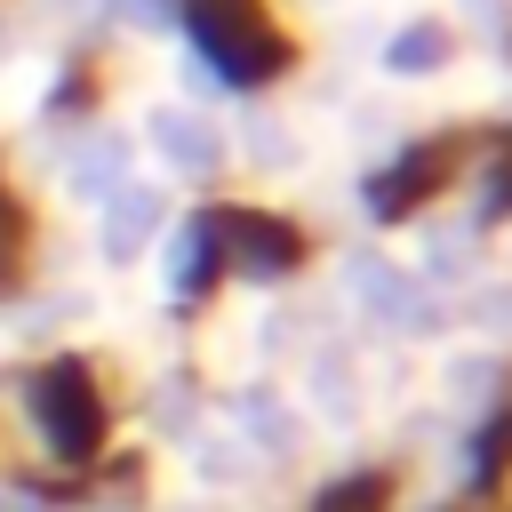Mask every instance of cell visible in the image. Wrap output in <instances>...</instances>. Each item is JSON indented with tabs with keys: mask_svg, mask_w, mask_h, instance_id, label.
Wrapping results in <instances>:
<instances>
[{
	"mask_svg": "<svg viewBox=\"0 0 512 512\" xmlns=\"http://www.w3.org/2000/svg\"><path fill=\"white\" fill-rule=\"evenodd\" d=\"M200 472H208V480H232L240 456H232V448H200Z\"/></svg>",
	"mask_w": 512,
	"mask_h": 512,
	"instance_id": "obj_8",
	"label": "cell"
},
{
	"mask_svg": "<svg viewBox=\"0 0 512 512\" xmlns=\"http://www.w3.org/2000/svg\"><path fill=\"white\" fill-rule=\"evenodd\" d=\"M248 152H256V160H280V168H288V160H296V136H288L280 120H256V128H248Z\"/></svg>",
	"mask_w": 512,
	"mask_h": 512,
	"instance_id": "obj_6",
	"label": "cell"
},
{
	"mask_svg": "<svg viewBox=\"0 0 512 512\" xmlns=\"http://www.w3.org/2000/svg\"><path fill=\"white\" fill-rule=\"evenodd\" d=\"M112 168H120V136H88V152L72 160V192L104 200V192H112Z\"/></svg>",
	"mask_w": 512,
	"mask_h": 512,
	"instance_id": "obj_5",
	"label": "cell"
},
{
	"mask_svg": "<svg viewBox=\"0 0 512 512\" xmlns=\"http://www.w3.org/2000/svg\"><path fill=\"white\" fill-rule=\"evenodd\" d=\"M152 232H160V192H112V208H104V256H136V248H152Z\"/></svg>",
	"mask_w": 512,
	"mask_h": 512,
	"instance_id": "obj_1",
	"label": "cell"
},
{
	"mask_svg": "<svg viewBox=\"0 0 512 512\" xmlns=\"http://www.w3.org/2000/svg\"><path fill=\"white\" fill-rule=\"evenodd\" d=\"M448 64V32L440 24H400L392 40H384V72H400V80H424V72H440Z\"/></svg>",
	"mask_w": 512,
	"mask_h": 512,
	"instance_id": "obj_3",
	"label": "cell"
},
{
	"mask_svg": "<svg viewBox=\"0 0 512 512\" xmlns=\"http://www.w3.org/2000/svg\"><path fill=\"white\" fill-rule=\"evenodd\" d=\"M344 272L360 280L368 320H424V304H416V280H408V272H392V264H376V256H352Z\"/></svg>",
	"mask_w": 512,
	"mask_h": 512,
	"instance_id": "obj_2",
	"label": "cell"
},
{
	"mask_svg": "<svg viewBox=\"0 0 512 512\" xmlns=\"http://www.w3.org/2000/svg\"><path fill=\"white\" fill-rule=\"evenodd\" d=\"M472 320L496 328V336H512V288H480V296H472Z\"/></svg>",
	"mask_w": 512,
	"mask_h": 512,
	"instance_id": "obj_7",
	"label": "cell"
},
{
	"mask_svg": "<svg viewBox=\"0 0 512 512\" xmlns=\"http://www.w3.org/2000/svg\"><path fill=\"white\" fill-rule=\"evenodd\" d=\"M144 128H152V144H160V152H168L176 168H208V160H216V136H208L200 120H184L176 104H160V112H152Z\"/></svg>",
	"mask_w": 512,
	"mask_h": 512,
	"instance_id": "obj_4",
	"label": "cell"
}]
</instances>
